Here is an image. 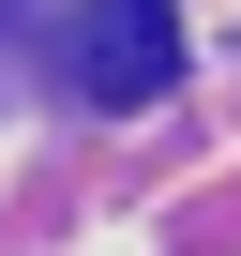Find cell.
<instances>
[{"label": "cell", "instance_id": "obj_1", "mask_svg": "<svg viewBox=\"0 0 241 256\" xmlns=\"http://www.w3.org/2000/svg\"><path fill=\"white\" fill-rule=\"evenodd\" d=\"M76 90L90 106L181 90V16H166V0H90V16H76Z\"/></svg>", "mask_w": 241, "mask_h": 256}]
</instances>
